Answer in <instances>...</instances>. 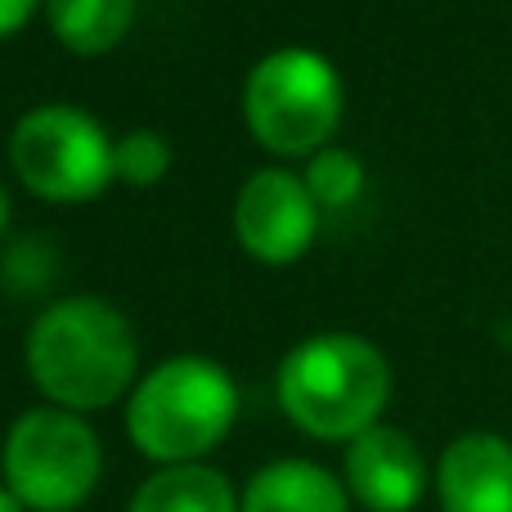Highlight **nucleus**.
Listing matches in <instances>:
<instances>
[{
  "mask_svg": "<svg viewBox=\"0 0 512 512\" xmlns=\"http://www.w3.org/2000/svg\"><path fill=\"white\" fill-rule=\"evenodd\" d=\"M239 512H351V490L310 459H279L248 481Z\"/></svg>",
  "mask_w": 512,
  "mask_h": 512,
  "instance_id": "obj_10",
  "label": "nucleus"
},
{
  "mask_svg": "<svg viewBox=\"0 0 512 512\" xmlns=\"http://www.w3.org/2000/svg\"><path fill=\"white\" fill-rule=\"evenodd\" d=\"M23 360L45 400L86 414L126 396L140 369V342L113 301L63 297L32 319Z\"/></svg>",
  "mask_w": 512,
  "mask_h": 512,
  "instance_id": "obj_1",
  "label": "nucleus"
},
{
  "mask_svg": "<svg viewBox=\"0 0 512 512\" xmlns=\"http://www.w3.org/2000/svg\"><path fill=\"white\" fill-rule=\"evenodd\" d=\"M342 77L319 50L283 45L252 63L243 81V117L256 144L283 158H315L342 122Z\"/></svg>",
  "mask_w": 512,
  "mask_h": 512,
  "instance_id": "obj_4",
  "label": "nucleus"
},
{
  "mask_svg": "<svg viewBox=\"0 0 512 512\" xmlns=\"http://www.w3.org/2000/svg\"><path fill=\"white\" fill-rule=\"evenodd\" d=\"M45 18L72 54H104L131 32L135 0H45Z\"/></svg>",
  "mask_w": 512,
  "mask_h": 512,
  "instance_id": "obj_12",
  "label": "nucleus"
},
{
  "mask_svg": "<svg viewBox=\"0 0 512 512\" xmlns=\"http://www.w3.org/2000/svg\"><path fill=\"white\" fill-rule=\"evenodd\" d=\"M319 225V203L297 171L261 167L243 180L234 198V234L243 252L265 265H288L310 252Z\"/></svg>",
  "mask_w": 512,
  "mask_h": 512,
  "instance_id": "obj_7",
  "label": "nucleus"
},
{
  "mask_svg": "<svg viewBox=\"0 0 512 512\" xmlns=\"http://www.w3.org/2000/svg\"><path fill=\"white\" fill-rule=\"evenodd\" d=\"M346 490L369 512H414L427 490V463L400 427H369L346 450Z\"/></svg>",
  "mask_w": 512,
  "mask_h": 512,
  "instance_id": "obj_8",
  "label": "nucleus"
},
{
  "mask_svg": "<svg viewBox=\"0 0 512 512\" xmlns=\"http://www.w3.org/2000/svg\"><path fill=\"white\" fill-rule=\"evenodd\" d=\"M113 171L122 185H135V189H149L158 185L162 176L171 171V144L162 140L158 131H131L113 144Z\"/></svg>",
  "mask_w": 512,
  "mask_h": 512,
  "instance_id": "obj_14",
  "label": "nucleus"
},
{
  "mask_svg": "<svg viewBox=\"0 0 512 512\" xmlns=\"http://www.w3.org/2000/svg\"><path fill=\"white\" fill-rule=\"evenodd\" d=\"M5 225H9V198H5V189H0V234H5Z\"/></svg>",
  "mask_w": 512,
  "mask_h": 512,
  "instance_id": "obj_18",
  "label": "nucleus"
},
{
  "mask_svg": "<svg viewBox=\"0 0 512 512\" xmlns=\"http://www.w3.org/2000/svg\"><path fill=\"white\" fill-rule=\"evenodd\" d=\"M230 477L207 463H180V468H162L135 490L126 512H239Z\"/></svg>",
  "mask_w": 512,
  "mask_h": 512,
  "instance_id": "obj_11",
  "label": "nucleus"
},
{
  "mask_svg": "<svg viewBox=\"0 0 512 512\" xmlns=\"http://www.w3.org/2000/svg\"><path fill=\"white\" fill-rule=\"evenodd\" d=\"M239 418V387L216 360L176 355L144 373L126 405V432L144 459L162 468L198 463L230 436Z\"/></svg>",
  "mask_w": 512,
  "mask_h": 512,
  "instance_id": "obj_3",
  "label": "nucleus"
},
{
  "mask_svg": "<svg viewBox=\"0 0 512 512\" xmlns=\"http://www.w3.org/2000/svg\"><path fill=\"white\" fill-rule=\"evenodd\" d=\"M0 512H27V508H23V499H18L9 486H0Z\"/></svg>",
  "mask_w": 512,
  "mask_h": 512,
  "instance_id": "obj_17",
  "label": "nucleus"
},
{
  "mask_svg": "<svg viewBox=\"0 0 512 512\" xmlns=\"http://www.w3.org/2000/svg\"><path fill=\"white\" fill-rule=\"evenodd\" d=\"M36 5H41V0H0V36L23 32Z\"/></svg>",
  "mask_w": 512,
  "mask_h": 512,
  "instance_id": "obj_16",
  "label": "nucleus"
},
{
  "mask_svg": "<svg viewBox=\"0 0 512 512\" xmlns=\"http://www.w3.org/2000/svg\"><path fill=\"white\" fill-rule=\"evenodd\" d=\"M279 405L315 441H355L391 400V364L360 333H315L279 364Z\"/></svg>",
  "mask_w": 512,
  "mask_h": 512,
  "instance_id": "obj_2",
  "label": "nucleus"
},
{
  "mask_svg": "<svg viewBox=\"0 0 512 512\" xmlns=\"http://www.w3.org/2000/svg\"><path fill=\"white\" fill-rule=\"evenodd\" d=\"M104 477V445L81 414L27 409L5 436V486L32 512H72Z\"/></svg>",
  "mask_w": 512,
  "mask_h": 512,
  "instance_id": "obj_5",
  "label": "nucleus"
},
{
  "mask_svg": "<svg viewBox=\"0 0 512 512\" xmlns=\"http://www.w3.org/2000/svg\"><path fill=\"white\" fill-rule=\"evenodd\" d=\"M9 162L45 203H90L117 180L108 131L72 104H41L18 117L9 131Z\"/></svg>",
  "mask_w": 512,
  "mask_h": 512,
  "instance_id": "obj_6",
  "label": "nucleus"
},
{
  "mask_svg": "<svg viewBox=\"0 0 512 512\" xmlns=\"http://www.w3.org/2000/svg\"><path fill=\"white\" fill-rule=\"evenodd\" d=\"M301 180L319 207H351L364 194V162L351 149H319Z\"/></svg>",
  "mask_w": 512,
  "mask_h": 512,
  "instance_id": "obj_13",
  "label": "nucleus"
},
{
  "mask_svg": "<svg viewBox=\"0 0 512 512\" xmlns=\"http://www.w3.org/2000/svg\"><path fill=\"white\" fill-rule=\"evenodd\" d=\"M445 512H512V445L495 432H468L445 445L436 468Z\"/></svg>",
  "mask_w": 512,
  "mask_h": 512,
  "instance_id": "obj_9",
  "label": "nucleus"
},
{
  "mask_svg": "<svg viewBox=\"0 0 512 512\" xmlns=\"http://www.w3.org/2000/svg\"><path fill=\"white\" fill-rule=\"evenodd\" d=\"M5 279H9V288H27V292L45 288L50 283V252H45V243L41 239L18 243L5 261Z\"/></svg>",
  "mask_w": 512,
  "mask_h": 512,
  "instance_id": "obj_15",
  "label": "nucleus"
}]
</instances>
